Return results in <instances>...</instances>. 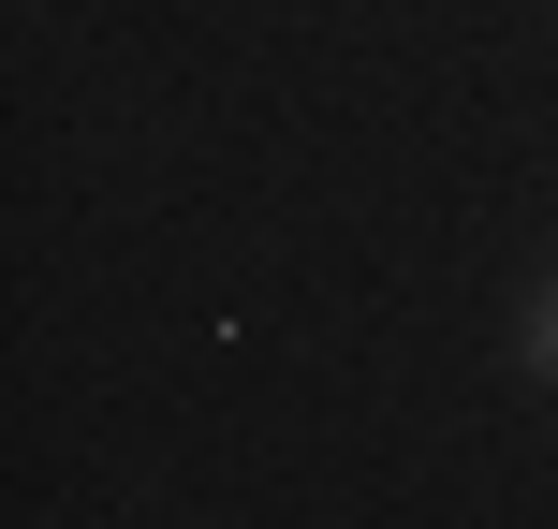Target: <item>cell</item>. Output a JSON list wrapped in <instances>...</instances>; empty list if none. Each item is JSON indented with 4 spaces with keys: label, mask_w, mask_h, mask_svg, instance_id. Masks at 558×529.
<instances>
[{
    "label": "cell",
    "mask_w": 558,
    "mask_h": 529,
    "mask_svg": "<svg viewBox=\"0 0 558 529\" xmlns=\"http://www.w3.org/2000/svg\"><path fill=\"white\" fill-rule=\"evenodd\" d=\"M514 353H530V383H558V251H544V279H530V324H514Z\"/></svg>",
    "instance_id": "obj_1"
}]
</instances>
